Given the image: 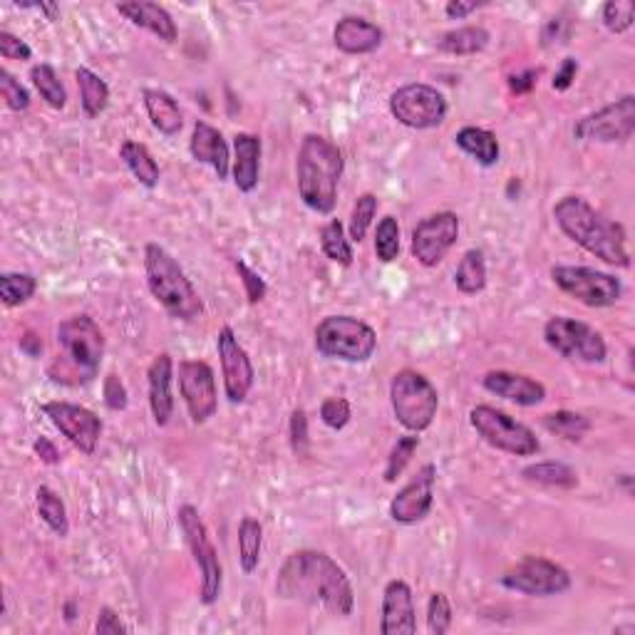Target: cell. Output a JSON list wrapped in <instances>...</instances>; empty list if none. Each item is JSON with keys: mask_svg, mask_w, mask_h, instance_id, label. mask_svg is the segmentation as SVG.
Segmentation results:
<instances>
[{"mask_svg": "<svg viewBox=\"0 0 635 635\" xmlns=\"http://www.w3.org/2000/svg\"><path fill=\"white\" fill-rule=\"evenodd\" d=\"M102 395H105V405L110 407L112 412H122L129 402L125 382L117 378L115 373L107 375L105 378V385H102Z\"/></svg>", "mask_w": 635, "mask_h": 635, "instance_id": "cell-50", "label": "cell"}, {"mask_svg": "<svg viewBox=\"0 0 635 635\" xmlns=\"http://www.w3.org/2000/svg\"><path fill=\"white\" fill-rule=\"evenodd\" d=\"M144 100V110H147L149 122L157 132H162L164 137H174V134L182 132L184 127V115L179 102L174 100L169 92L157 90V87H147L142 92Z\"/></svg>", "mask_w": 635, "mask_h": 635, "instance_id": "cell-27", "label": "cell"}, {"mask_svg": "<svg viewBox=\"0 0 635 635\" xmlns=\"http://www.w3.org/2000/svg\"><path fill=\"white\" fill-rule=\"evenodd\" d=\"M544 340L554 353L564 355L566 360H581V363H603L608 355L606 340L583 320L569 316H554L546 320Z\"/></svg>", "mask_w": 635, "mask_h": 635, "instance_id": "cell-11", "label": "cell"}, {"mask_svg": "<svg viewBox=\"0 0 635 635\" xmlns=\"http://www.w3.org/2000/svg\"><path fill=\"white\" fill-rule=\"evenodd\" d=\"M288 435H291V449L296 457H306L308 454V417L306 410H293L291 425H288Z\"/></svg>", "mask_w": 635, "mask_h": 635, "instance_id": "cell-48", "label": "cell"}, {"mask_svg": "<svg viewBox=\"0 0 635 635\" xmlns=\"http://www.w3.org/2000/svg\"><path fill=\"white\" fill-rule=\"evenodd\" d=\"M75 616H77V603L75 601H67L65 603V621L72 623V621H75Z\"/></svg>", "mask_w": 635, "mask_h": 635, "instance_id": "cell-58", "label": "cell"}, {"mask_svg": "<svg viewBox=\"0 0 635 635\" xmlns=\"http://www.w3.org/2000/svg\"><path fill=\"white\" fill-rule=\"evenodd\" d=\"M234 268H236V273H239L241 283H244L246 301H249L251 306L261 303L263 298H266V291H268V286H266V281L261 278V273L254 271V268H251L249 263L244 261V258H236Z\"/></svg>", "mask_w": 635, "mask_h": 635, "instance_id": "cell-46", "label": "cell"}, {"mask_svg": "<svg viewBox=\"0 0 635 635\" xmlns=\"http://www.w3.org/2000/svg\"><path fill=\"white\" fill-rule=\"evenodd\" d=\"M320 249H323V254L333 263L353 266V246H350L343 224H340L338 219H330L328 224L320 229Z\"/></svg>", "mask_w": 635, "mask_h": 635, "instance_id": "cell-37", "label": "cell"}, {"mask_svg": "<svg viewBox=\"0 0 635 635\" xmlns=\"http://www.w3.org/2000/svg\"><path fill=\"white\" fill-rule=\"evenodd\" d=\"M144 271H147V286L159 306L172 318L194 320L204 313L199 293L179 266L177 258L162 249L159 244H147L144 249Z\"/></svg>", "mask_w": 635, "mask_h": 635, "instance_id": "cell-4", "label": "cell"}, {"mask_svg": "<svg viewBox=\"0 0 635 635\" xmlns=\"http://www.w3.org/2000/svg\"><path fill=\"white\" fill-rule=\"evenodd\" d=\"M95 631L97 635H120V633H129V626L122 623V618L117 616L110 606H105L100 611V618H97Z\"/></svg>", "mask_w": 635, "mask_h": 635, "instance_id": "cell-51", "label": "cell"}, {"mask_svg": "<svg viewBox=\"0 0 635 635\" xmlns=\"http://www.w3.org/2000/svg\"><path fill=\"white\" fill-rule=\"evenodd\" d=\"M261 174V139L256 134L239 132L234 137V184L236 189L251 194L258 187Z\"/></svg>", "mask_w": 635, "mask_h": 635, "instance_id": "cell-26", "label": "cell"}, {"mask_svg": "<svg viewBox=\"0 0 635 635\" xmlns=\"http://www.w3.org/2000/svg\"><path fill=\"white\" fill-rule=\"evenodd\" d=\"M502 586L524 596H561L571 588V573L556 561L524 556L502 576Z\"/></svg>", "mask_w": 635, "mask_h": 635, "instance_id": "cell-13", "label": "cell"}, {"mask_svg": "<svg viewBox=\"0 0 635 635\" xmlns=\"http://www.w3.org/2000/svg\"><path fill=\"white\" fill-rule=\"evenodd\" d=\"M459 239V216L454 211H437L427 216L412 231V256L425 268H435L445 261Z\"/></svg>", "mask_w": 635, "mask_h": 635, "instance_id": "cell-15", "label": "cell"}, {"mask_svg": "<svg viewBox=\"0 0 635 635\" xmlns=\"http://www.w3.org/2000/svg\"><path fill=\"white\" fill-rule=\"evenodd\" d=\"M454 286L464 293V296H477L487 288V261L479 249H469L459 261L457 271H454Z\"/></svg>", "mask_w": 635, "mask_h": 635, "instance_id": "cell-32", "label": "cell"}, {"mask_svg": "<svg viewBox=\"0 0 635 635\" xmlns=\"http://www.w3.org/2000/svg\"><path fill=\"white\" fill-rule=\"evenodd\" d=\"M452 628V603L445 593H432L427 603V631L430 635H445Z\"/></svg>", "mask_w": 635, "mask_h": 635, "instance_id": "cell-44", "label": "cell"}, {"mask_svg": "<svg viewBox=\"0 0 635 635\" xmlns=\"http://www.w3.org/2000/svg\"><path fill=\"white\" fill-rule=\"evenodd\" d=\"M120 157L122 162L127 164L129 172L134 174L142 187L154 189L159 184V177H162V169H159L157 159L152 157L147 147L142 142H134V139H127L125 144L120 147Z\"/></svg>", "mask_w": 635, "mask_h": 635, "instance_id": "cell-30", "label": "cell"}, {"mask_svg": "<svg viewBox=\"0 0 635 635\" xmlns=\"http://www.w3.org/2000/svg\"><path fill=\"white\" fill-rule=\"evenodd\" d=\"M343 169V154L330 139L320 134H306L296 159L298 196L303 204L316 214H330L338 204V184Z\"/></svg>", "mask_w": 635, "mask_h": 635, "instance_id": "cell-3", "label": "cell"}, {"mask_svg": "<svg viewBox=\"0 0 635 635\" xmlns=\"http://www.w3.org/2000/svg\"><path fill=\"white\" fill-rule=\"evenodd\" d=\"M618 484H621V487L626 489V494H633V477H631V474H621Z\"/></svg>", "mask_w": 635, "mask_h": 635, "instance_id": "cell-59", "label": "cell"}, {"mask_svg": "<svg viewBox=\"0 0 635 635\" xmlns=\"http://www.w3.org/2000/svg\"><path fill=\"white\" fill-rule=\"evenodd\" d=\"M469 425L487 445L514 457H534L539 452V437L524 422L514 420L507 412L492 405H477L469 412Z\"/></svg>", "mask_w": 635, "mask_h": 635, "instance_id": "cell-7", "label": "cell"}, {"mask_svg": "<svg viewBox=\"0 0 635 635\" xmlns=\"http://www.w3.org/2000/svg\"><path fill=\"white\" fill-rule=\"evenodd\" d=\"M382 635H415L417 633V613L412 588L405 581H390L382 591Z\"/></svg>", "mask_w": 635, "mask_h": 635, "instance_id": "cell-20", "label": "cell"}, {"mask_svg": "<svg viewBox=\"0 0 635 635\" xmlns=\"http://www.w3.org/2000/svg\"><path fill=\"white\" fill-rule=\"evenodd\" d=\"M489 45V30L482 25H464L449 30L437 40V50L447 55H477Z\"/></svg>", "mask_w": 635, "mask_h": 635, "instance_id": "cell-31", "label": "cell"}, {"mask_svg": "<svg viewBox=\"0 0 635 635\" xmlns=\"http://www.w3.org/2000/svg\"><path fill=\"white\" fill-rule=\"evenodd\" d=\"M18 8H30V10H40V13L48 15V20H58L60 8L55 3H15Z\"/></svg>", "mask_w": 635, "mask_h": 635, "instance_id": "cell-57", "label": "cell"}, {"mask_svg": "<svg viewBox=\"0 0 635 635\" xmlns=\"http://www.w3.org/2000/svg\"><path fill=\"white\" fill-rule=\"evenodd\" d=\"M179 529H182L184 541H187L191 556H194L196 569L201 573V603L214 606L221 596V583H224V569H221L219 554H216L206 524L201 521L199 511L191 504H184L177 511Z\"/></svg>", "mask_w": 635, "mask_h": 635, "instance_id": "cell-8", "label": "cell"}, {"mask_svg": "<svg viewBox=\"0 0 635 635\" xmlns=\"http://www.w3.org/2000/svg\"><path fill=\"white\" fill-rule=\"evenodd\" d=\"M43 412L67 440L72 442V447L80 449L82 454H95L97 442L102 437V420L95 412L65 400L45 402Z\"/></svg>", "mask_w": 635, "mask_h": 635, "instance_id": "cell-18", "label": "cell"}, {"mask_svg": "<svg viewBox=\"0 0 635 635\" xmlns=\"http://www.w3.org/2000/svg\"><path fill=\"white\" fill-rule=\"evenodd\" d=\"M353 417L350 410V402L345 397H328V400L320 405V420L330 427V430H343L345 425Z\"/></svg>", "mask_w": 635, "mask_h": 635, "instance_id": "cell-47", "label": "cell"}, {"mask_svg": "<svg viewBox=\"0 0 635 635\" xmlns=\"http://www.w3.org/2000/svg\"><path fill=\"white\" fill-rule=\"evenodd\" d=\"M0 95L13 112H25L30 107V92L8 70H0Z\"/></svg>", "mask_w": 635, "mask_h": 635, "instance_id": "cell-45", "label": "cell"}, {"mask_svg": "<svg viewBox=\"0 0 635 635\" xmlns=\"http://www.w3.org/2000/svg\"><path fill=\"white\" fill-rule=\"evenodd\" d=\"M390 112L400 125L410 129H435L447 120L449 105L437 87L410 82L392 92Z\"/></svg>", "mask_w": 635, "mask_h": 635, "instance_id": "cell-12", "label": "cell"}, {"mask_svg": "<svg viewBox=\"0 0 635 635\" xmlns=\"http://www.w3.org/2000/svg\"><path fill=\"white\" fill-rule=\"evenodd\" d=\"M551 281L561 293L588 308H611L623 296L621 278L588 266H554Z\"/></svg>", "mask_w": 635, "mask_h": 635, "instance_id": "cell-9", "label": "cell"}, {"mask_svg": "<svg viewBox=\"0 0 635 635\" xmlns=\"http://www.w3.org/2000/svg\"><path fill=\"white\" fill-rule=\"evenodd\" d=\"M30 80H33V87L38 90V95L43 97L45 105L53 107V110H63L67 105V90L53 65H35L33 70H30Z\"/></svg>", "mask_w": 635, "mask_h": 635, "instance_id": "cell-36", "label": "cell"}, {"mask_svg": "<svg viewBox=\"0 0 635 635\" xmlns=\"http://www.w3.org/2000/svg\"><path fill=\"white\" fill-rule=\"evenodd\" d=\"M482 385L492 395L504 397L521 407H534L546 400V387L539 380L521 373H509V370H489L482 378Z\"/></svg>", "mask_w": 635, "mask_h": 635, "instance_id": "cell-21", "label": "cell"}, {"mask_svg": "<svg viewBox=\"0 0 635 635\" xmlns=\"http://www.w3.org/2000/svg\"><path fill=\"white\" fill-rule=\"evenodd\" d=\"M35 507H38V516L50 526L55 536L65 539L70 534V521H67V509L65 502L60 499L58 492H53L50 487H40L35 492Z\"/></svg>", "mask_w": 635, "mask_h": 635, "instance_id": "cell-34", "label": "cell"}, {"mask_svg": "<svg viewBox=\"0 0 635 635\" xmlns=\"http://www.w3.org/2000/svg\"><path fill=\"white\" fill-rule=\"evenodd\" d=\"M556 226L583 251L601 258L608 266L628 268L631 254L626 249V229L618 221L606 219L583 196H564L554 204Z\"/></svg>", "mask_w": 635, "mask_h": 635, "instance_id": "cell-2", "label": "cell"}, {"mask_svg": "<svg viewBox=\"0 0 635 635\" xmlns=\"http://www.w3.org/2000/svg\"><path fill=\"white\" fill-rule=\"evenodd\" d=\"M536 82H539V70H524L519 72V75L509 77V87L511 92H516V95H526V92H531L536 87Z\"/></svg>", "mask_w": 635, "mask_h": 635, "instance_id": "cell-54", "label": "cell"}, {"mask_svg": "<svg viewBox=\"0 0 635 635\" xmlns=\"http://www.w3.org/2000/svg\"><path fill=\"white\" fill-rule=\"evenodd\" d=\"M38 291V278L33 273H3L0 276V298L5 308H15L28 303Z\"/></svg>", "mask_w": 635, "mask_h": 635, "instance_id": "cell-38", "label": "cell"}, {"mask_svg": "<svg viewBox=\"0 0 635 635\" xmlns=\"http://www.w3.org/2000/svg\"><path fill=\"white\" fill-rule=\"evenodd\" d=\"M216 350H219L226 397H229V402L239 405V402H244L249 397L256 378L249 353H246L244 345L236 338L234 328H229V325H224L219 330V335H216Z\"/></svg>", "mask_w": 635, "mask_h": 635, "instance_id": "cell-17", "label": "cell"}, {"mask_svg": "<svg viewBox=\"0 0 635 635\" xmlns=\"http://www.w3.org/2000/svg\"><path fill=\"white\" fill-rule=\"evenodd\" d=\"M0 55H3L5 60H20V63H25V60L33 58V50H30V45L25 43V40H20L18 35L8 33V30H0Z\"/></svg>", "mask_w": 635, "mask_h": 635, "instance_id": "cell-49", "label": "cell"}, {"mask_svg": "<svg viewBox=\"0 0 635 635\" xmlns=\"http://www.w3.org/2000/svg\"><path fill=\"white\" fill-rule=\"evenodd\" d=\"M263 526L254 516H244L239 524V564L244 573H254L261 561Z\"/></svg>", "mask_w": 635, "mask_h": 635, "instance_id": "cell-35", "label": "cell"}, {"mask_svg": "<svg viewBox=\"0 0 635 635\" xmlns=\"http://www.w3.org/2000/svg\"><path fill=\"white\" fill-rule=\"evenodd\" d=\"M397 254H400V224L395 216H385L375 229V256L382 263H392Z\"/></svg>", "mask_w": 635, "mask_h": 635, "instance_id": "cell-41", "label": "cell"}, {"mask_svg": "<svg viewBox=\"0 0 635 635\" xmlns=\"http://www.w3.org/2000/svg\"><path fill=\"white\" fill-rule=\"evenodd\" d=\"M435 482H437V467L435 464H425L400 492L390 502V519L397 524H417V521L427 519L435 504Z\"/></svg>", "mask_w": 635, "mask_h": 635, "instance_id": "cell-19", "label": "cell"}, {"mask_svg": "<svg viewBox=\"0 0 635 635\" xmlns=\"http://www.w3.org/2000/svg\"><path fill=\"white\" fill-rule=\"evenodd\" d=\"M544 427L554 435L564 437L569 442H581L583 437L588 435L591 430V420L578 412H569V410H559V412H551V415L544 417Z\"/></svg>", "mask_w": 635, "mask_h": 635, "instance_id": "cell-39", "label": "cell"}, {"mask_svg": "<svg viewBox=\"0 0 635 635\" xmlns=\"http://www.w3.org/2000/svg\"><path fill=\"white\" fill-rule=\"evenodd\" d=\"M117 13L125 15L132 25L157 35L164 43H174L179 35L177 23L169 15L167 8L159 3H147V0H129V3H117Z\"/></svg>", "mask_w": 635, "mask_h": 635, "instance_id": "cell-25", "label": "cell"}, {"mask_svg": "<svg viewBox=\"0 0 635 635\" xmlns=\"http://www.w3.org/2000/svg\"><path fill=\"white\" fill-rule=\"evenodd\" d=\"M487 3H477V0H449V3L445 5V13L447 18L452 20H462L467 18V15L477 13L479 8H484Z\"/></svg>", "mask_w": 635, "mask_h": 635, "instance_id": "cell-53", "label": "cell"}, {"mask_svg": "<svg viewBox=\"0 0 635 635\" xmlns=\"http://www.w3.org/2000/svg\"><path fill=\"white\" fill-rule=\"evenodd\" d=\"M276 593L308 606H323L340 618H348L355 608V591L348 573L328 554L313 549L288 556L278 571Z\"/></svg>", "mask_w": 635, "mask_h": 635, "instance_id": "cell-1", "label": "cell"}, {"mask_svg": "<svg viewBox=\"0 0 635 635\" xmlns=\"http://www.w3.org/2000/svg\"><path fill=\"white\" fill-rule=\"evenodd\" d=\"M77 87H80V105L90 120L100 117L102 112L110 105V87L102 80L97 72H92L90 67H77L75 70Z\"/></svg>", "mask_w": 635, "mask_h": 635, "instance_id": "cell-29", "label": "cell"}, {"mask_svg": "<svg viewBox=\"0 0 635 635\" xmlns=\"http://www.w3.org/2000/svg\"><path fill=\"white\" fill-rule=\"evenodd\" d=\"M375 214H378V196L368 191V194H363L358 201H355L353 214H350V224H348L350 241L360 244V241L368 236V229L370 224H373Z\"/></svg>", "mask_w": 635, "mask_h": 635, "instance_id": "cell-40", "label": "cell"}, {"mask_svg": "<svg viewBox=\"0 0 635 635\" xmlns=\"http://www.w3.org/2000/svg\"><path fill=\"white\" fill-rule=\"evenodd\" d=\"M390 405L397 422L412 435H420L435 422L440 410L437 387L417 370H400L390 382Z\"/></svg>", "mask_w": 635, "mask_h": 635, "instance_id": "cell-6", "label": "cell"}, {"mask_svg": "<svg viewBox=\"0 0 635 635\" xmlns=\"http://www.w3.org/2000/svg\"><path fill=\"white\" fill-rule=\"evenodd\" d=\"M189 152L199 164H209V167L216 172V177H219V182H224V179L229 177V169H231L229 144H226L224 134H221L216 127H211L209 122L204 120L196 122L194 132H191V139H189Z\"/></svg>", "mask_w": 635, "mask_h": 635, "instance_id": "cell-22", "label": "cell"}, {"mask_svg": "<svg viewBox=\"0 0 635 635\" xmlns=\"http://www.w3.org/2000/svg\"><path fill=\"white\" fill-rule=\"evenodd\" d=\"M382 28L358 15H345L333 28V43L345 55H368L382 45Z\"/></svg>", "mask_w": 635, "mask_h": 635, "instance_id": "cell-24", "label": "cell"}, {"mask_svg": "<svg viewBox=\"0 0 635 635\" xmlns=\"http://www.w3.org/2000/svg\"><path fill=\"white\" fill-rule=\"evenodd\" d=\"M172 380H174V360L169 353L157 355L147 370V385H149V410H152L157 427H167L174 415V395H172Z\"/></svg>", "mask_w": 635, "mask_h": 635, "instance_id": "cell-23", "label": "cell"}, {"mask_svg": "<svg viewBox=\"0 0 635 635\" xmlns=\"http://www.w3.org/2000/svg\"><path fill=\"white\" fill-rule=\"evenodd\" d=\"M20 350L28 353L30 358H35V355H40V350H43V340H40L35 333H28L23 340H20Z\"/></svg>", "mask_w": 635, "mask_h": 635, "instance_id": "cell-56", "label": "cell"}, {"mask_svg": "<svg viewBox=\"0 0 635 635\" xmlns=\"http://www.w3.org/2000/svg\"><path fill=\"white\" fill-rule=\"evenodd\" d=\"M635 132V97L623 95L621 100L581 117L573 127V137L581 142H628Z\"/></svg>", "mask_w": 635, "mask_h": 635, "instance_id": "cell-14", "label": "cell"}, {"mask_svg": "<svg viewBox=\"0 0 635 635\" xmlns=\"http://www.w3.org/2000/svg\"><path fill=\"white\" fill-rule=\"evenodd\" d=\"M601 20L611 33H628L635 23V3L633 0H608L601 10Z\"/></svg>", "mask_w": 635, "mask_h": 635, "instance_id": "cell-43", "label": "cell"}, {"mask_svg": "<svg viewBox=\"0 0 635 635\" xmlns=\"http://www.w3.org/2000/svg\"><path fill=\"white\" fill-rule=\"evenodd\" d=\"M454 142H457V147L464 154H469L482 167H494L499 162V154H502L497 134L482 127H462L454 134Z\"/></svg>", "mask_w": 635, "mask_h": 635, "instance_id": "cell-28", "label": "cell"}, {"mask_svg": "<svg viewBox=\"0 0 635 635\" xmlns=\"http://www.w3.org/2000/svg\"><path fill=\"white\" fill-rule=\"evenodd\" d=\"M33 449H35V454H38V457H40V462L50 464V467H55V464H60V449L55 447L53 442L48 440V437H38V440H35Z\"/></svg>", "mask_w": 635, "mask_h": 635, "instance_id": "cell-55", "label": "cell"}, {"mask_svg": "<svg viewBox=\"0 0 635 635\" xmlns=\"http://www.w3.org/2000/svg\"><path fill=\"white\" fill-rule=\"evenodd\" d=\"M576 75H578V60L576 58H566L564 63H561L559 72L554 75V82H551V87H554L556 92H566L573 85V80H576Z\"/></svg>", "mask_w": 635, "mask_h": 635, "instance_id": "cell-52", "label": "cell"}, {"mask_svg": "<svg viewBox=\"0 0 635 635\" xmlns=\"http://www.w3.org/2000/svg\"><path fill=\"white\" fill-rule=\"evenodd\" d=\"M58 345L63 348L67 363L82 375V380L95 378L105 355V335L95 320L90 316L63 320L58 325Z\"/></svg>", "mask_w": 635, "mask_h": 635, "instance_id": "cell-10", "label": "cell"}, {"mask_svg": "<svg viewBox=\"0 0 635 635\" xmlns=\"http://www.w3.org/2000/svg\"><path fill=\"white\" fill-rule=\"evenodd\" d=\"M316 350L343 363H368L378 350L373 325L353 316H328L316 325Z\"/></svg>", "mask_w": 635, "mask_h": 635, "instance_id": "cell-5", "label": "cell"}, {"mask_svg": "<svg viewBox=\"0 0 635 635\" xmlns=\"http://www.w3.org/2000/svg\"><path fill=\"white\" fill-rule=\"evenodd\" d=\"M417 447H420V437L417 435H405L395 442V447L390 449V457L385 464V482H397L405 467L410 464V459L415 457Z\"/></svg>", "mask_w": 635, "mask_h": 635, "instance_id": "cell-42", "label": "cell"}, {"mask_svg": "<svg viewBox=\"0 0 635 635\" xmlns=\"http://www.w3.org/2000/svg\"><path fill=\"white\" fill-rule=\"evenodd\" d=\"M179 392H182L189 417L196 425H204L206 420L216 415L219 395H216V378L209 363L182 360L179 363Z\"/></svg>", "mask_w": 635, "mask_h": 635, "instance_id": "cell-16", "label": "cell"}, {"mask_svg": "<svg viewBox=\"0 0 635 635\" xmlns=\"http://www.w3.org/2000/svg\"><path fill=\"white\" fill-rule=\"evenodd\" d=\"M521 477L531 484L556 489H573L578 484V474L564 462H536L521 469Z\"/></svg>", "mask_w": 635, "mask_h": 635, "instance_id": "cell-33", "label": "cell"}]
</instances>
